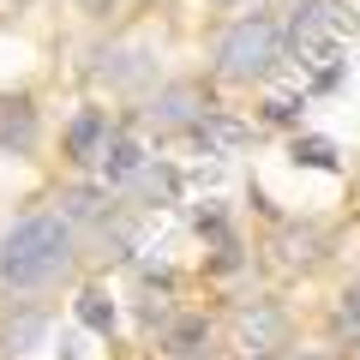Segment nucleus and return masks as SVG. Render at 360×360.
Wrapping results in <instances>:
<instances>
[{
	"label": "nucleus",
	"mask_w": 360,
	"mask_h": 360,
	"mask_svg": "<svg viewBox=\"0 0 360 360\" xmlns=\"http://www.w3.org/2000/svg\"><path fill=\"white\" fill-rule=\"evenodd\" d=\"M66 264H72V222L54 217V210L18 217L13 229L0 234V283L18 288V295L54 283Z\"/></svg>",
	"instance_id": "nucleus-1"
},
{
	"label": "nucleus",
	"mask_w": 360,
	"mask_h": 360,
	"mask_svg": "<svg viewBox=\"0 0 360 360\" xmlns=\"http://www.w3.org/2000/svg\"><path fill=\"white\" fill-rule=\"evenodd\" d=\"M144 115L156 120V132H193V120L210 115V90L205 84H162Z\"/></svg>",
	"instance_id": "nucleus-4"
},
{
	"label": "nucleus",
	"mask_w": 360,
	"mask_h": 360,
	"mask_svg": "<svg viewBox=\"0 0 360 360\" xmlns=\"http://www.w3.org/2000/svg\"><path fill=\"white\" fill-rule=\"evenodd\" d=\"M42 336H49V312L42 307H18L0 324V348L6 354H30V348H42Z\"/></svg>",
	"instance_id": "nucleus-12"
},
{
	"label": "nucleus",
	"mask_w": 360,
	"mask_h": 360,
	"mask_svg": "<svg viewBox=\"0 0 360 360\" xmlns=\"http://www.w3.org/2000/svg\"><path fill=\"white\" fill-rule=\"evenodd\" d=\"M288 162L295 168H319V174H336V168H342V150H336V139H324V132H295Z\"/></svg>",
	"instance_id": "nucleus-13"
},
{
	"label": "nucleus",
	"mask_w": 360,
	"mask_h": 360,
	"mask_svg": "<svg viewBox=\"0 0 360 360\" xmlns=\"http://www.w3.org/2000/svg\"><path fill=\"white\" fill-rule=\"evenodd\" d=\"M139 186H144L150 198H174V193H180V174H174V168H162V162H144V168H139Z\"/></svg>",
	"instance_id": "nucleus-18"
},
{
	"label": "nucleus",
	"mask_w": 360,
	"mask_h": 360,
	"mask_svg": "<svg viewBox=\"0 0 360 360\" xmlns=\"http://www.w3.org/2000/svg\"><path fill=\"white\" fill-rule=\"evenodd\" d=\"M300 115H307V96H288V90H276V96H264V103H258V120H264V127H276V132H295Z\"/></svg>",
	"instance_id": "nucleus-15"
},
{
	"label": "nucleus",
	"mask_w": 360,
	"mask_h": 360,
	"mask_svg": "<svg viewBox=\"0 0 360 360\" xmlns=\"http://www.w3.org/2000/svg\"><path fill=\"white\" fill-rule=\"evenodd\" d=\"M210 6H234V0H210Z\"/></svg>",
	"instance_id": "nucleus-22"
},
{
	"label": "nucleus",
	"mask_w": 360,
	"mask_h": 360,
	"mask_svg": "<svg viewBox=\"0 0 360 360\" xmlns=\"http://www.w3.org/2000/svg\"><path fill=\"white\" fill-rule=\"evenodd\" d=\"M162 354L168 360H205L210 354V319L205 312H180L162 324Z\"/></svg>",
	"instance_id": "nucleus-7"
},
{
	"label": "nucleus",
	"mask_w": 360,
	"mask_h": 360,
	"mask_svg": "<svg viewBox=\"0 0 360 360\" xmlns=\"http://www.w3.org/2000/svg\"><path fill=\"white\" fill-rule=\"evenodd\" d=\"M78 13H84V18H108V13H115V0H78Z\"/></svg>",
	"instance_id": "nucleus-21"
},
{
	"label": "nucleus",
	"mask_w": 360,
	"mask_h": 360,
	"mask_svg": "<svg viewBox=\"0 0 360 360\" xmlns=\"http://www.w3.org/2000/svg\"><path fill=\"white\" fill-rule=\"evenodd\" d=\"M72 319H78V330H90V336H115L120 307H115V295H108L103 283H90V288H78V300H72Z\"/></svg>",
	"instance_id": "nucleus-11"
},
{
	"label": "nucleus",
	"mask_w": 360,
	"mask_h": 360,
	"mask_svg": "<svg viewBox=\"0 0 360 360\" xmlns=\"http://www.w3.org/2000/svg\"><path fill=\"white\" fill-rule=\"evenodd\" d=\"M96 60H103L96 78H108L115 90H132V84H150V78H156V60L144 49H103Z\"/></svg>",
	"instance_id": "nucleus-10"
},
{
	"label": "nucleus",
	"mask_w": 360,
	"mask_h": 360,
	"mask_svg": "<svg viewBox=\"0 0 360 360\" xmlns=\"http://www.w3.org/2000/svg\"><path fill=\"white\" fill-rule=\"evenodd\" d=\"M319 252H324V234L319 229H295V222L283 229V258H288V264H312Z\"/></svg>",
	"instance_id": "nucleus-17"
},
{
	"label": "nucleus",
	"mask_w": 360,
	"mask_h": 360,
	"mask_svg": "<svg viewBox=\"0 0 360 360\" xmlns=\"http://www.w3.org/2000/svg\"><path fill=\"white\" fill-rule=\"evenodd\" d=\"M336 336L342 342H354L360 348V276H348V288H342V300H336Z\"/></svg>",
	"instance_id": "nucleus-16"
},
{
	"label": "nucleus",
	"mask_w": 360,
	"mask_h": 360,
	"mask_svg": "<svg viewBox=\"0 0 360 360\" xmlns=\"http://www.w3.org/2000/svg\"><path fill=\"white\" fill-rule=\"evenodd\" d=\"M108 115L103 108H78L72 120H66V132H60V150H66V162L72 168H90L96 156H103V144H108Z\"/></svg>",
	"instance_id": "nucleus-5"
},
{
	"label": "nucleus",
	"mask_w": 360,
	"mask_h": 360,
	"mask_svg": "<svg viewBox=\"0 0 360 360\" xmlns=\"http://www.w3.org/2000/svg\"><path fill=\"white\" fill-rule=\"evenodd\" d=\"M139 319L150 324V330H156V324H168V300H156V295H150V300L139 307Z\"/></svg>",
	"instance_id": "nucleus-20"
},
{
	"label": "nucleus",
	"mask_w": 360,
	"mask_h": 360,
	"mask_svg": "<svg viewBox=\"0 0 360 360\" xmlns=\"http://www.w3.org/2000/svg\"><path fill=\"white\" fill-rule=\"evenodd\" d=\"M60 217L66 222H103L108 217V186L96 180V186H66L60 193Z\"/></svg>",
	"instance_id": "nucleus-14"
},
{
	"label": "nucleus",
	"mask_w": 360,
	"mask_h": 360,
	"mask_svg": "<svg viewBox=\"0 0 360 360\" xmlns=\"http://www.w3.org/2000/svg\"><path fill=\"white\" fill-rule=\"evenodd\" d=\"M144 162H150V150H144V144L132 139L127 127H115V132H108L103 156H96V168H103V186H108V193H115V186H132Z\"/></svg>",
	"instance_id": "nucleus-6"
},
{
	"label": "nucleus",
	"mask_w": 360,
	"mask_h": 360,
	"mask_svg": "<svg viewBox=\"0 0 360 360\" xmlns=\"http://www.w3.org/2000/svg\"><path fill=\"white\" fill-rule=\"evenodd\" d=\"M258 360H276V354H258Z\"/></svg>",
	"instance_id": "nucleus-23"
},
{
	"label": "nucleus",
	"mask_w": 360,
	"mask_h": 360,
	"mask_svg": "<svg viewBox=\"0 0 360 360\" xmlns=\"http://www.w3.org/2000/svg\"><path fill=\"white\" fill-rule=\"evenodd\" d=\"M0 150L6 156L37 150V103H30V96H6V103H0Z\"/></svg>",
	"instance_id": "nucleus-8"
},
{
	"label": "nucleus",
	"mask_w": 360,
	"mask_h": 360,
	"mask_svg": "<svg viewBox=\"0 0 360 360\" xmlns=\"http://www.w3.org/2000/svg\"><path fill=\"white\" fill-rule=\"evenodd\" d=\"M276 60H283V25L270 13L234 18V25L222 30V42H217V72L229 78V84H252V78H264Z\"/></svg>",
	"instance_id": "nucleus-2"
},
{
	"label": "nucleus",
	"mask_w": 360,
	"mask_h": 360,
	"mask_svg": "<svg viewBox=\"0 0 360 360\" xmlns=\"http://www.w3.org/2000/svg\"><path fill=\"white\" fill-rule=\"evenodd\" d=\"M342 72H348V60H342V54H336V60H324L319 72H312V90H319V96H330V90H342Z\"/></svg>",
	"instance_id": "nucleus-19"
},
{
	"label": "nucleus",
	"mask_w": 360,
	"mask_h": 360,
	"mask_svg": "<svg viewBox=\"0 0 360 360\" xmlns=\"http://www.w3.org/2000/svg\"><path fill=\"white\" fill-rule=\"evenodd\" d=\"M186 139H193V144H198L205 156H234V150H240L246 139H252V132H246V127H240L234 115H222V108H210L205 120H193V132H186Z\"/></svg>",
	"instance_id": "nucleus-9"
},
{
	"label": "nucleus",
	"mask_w": 360,
	"mask_h": 360,
	"mask_svg": "<svg viewBox=\"0 0 360 360\" xmlns=\"http://www.w3.org/2000/svg\"><path fill=\"white\" fill-rule=\"evenodd\" d=\"M234 342H240L246 360L276 354V348L288 342V312L276 307V300H252V307H240V319H234Z\"/></svg>",
	"instance_id": "nucleus-3"
}]
</instances>
